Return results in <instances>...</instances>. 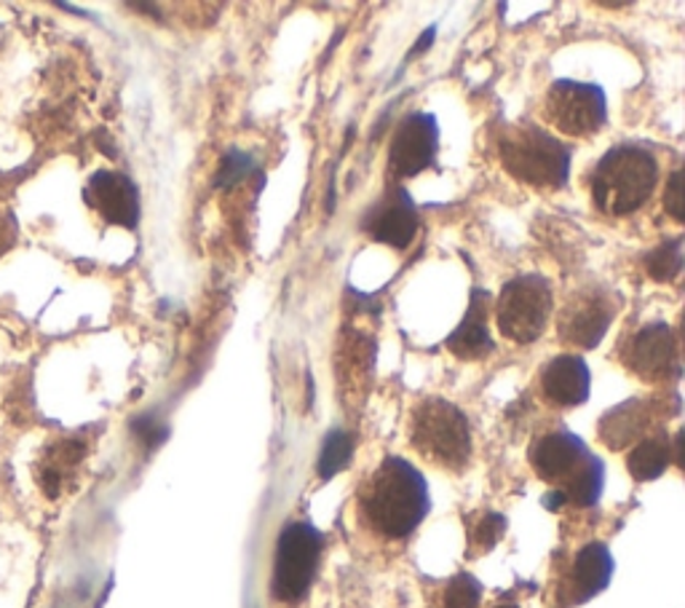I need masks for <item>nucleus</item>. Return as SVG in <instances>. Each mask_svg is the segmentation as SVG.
Instances as JSON below:
<instances>
[{
	"label": "nucleus",
	"mask_w": 685,
	"mask_h": 608,
	"mask_svg": "<svg viewBox=\"0 0 685 608\" xmlns=\"http://www.w3.org/2000/svg\"><path fill=\"white\" fill-rule=\"evenodd\" d=\"M361 521L383 539H408L429 515L426 478L408 459L389 455L361 488Z\"/></svg>",
	"instance_id": "nucleus-1"
},
{
	"label": "nucleus",
	"mask_w": 685,
	"mask_h": 608,
	"mask_svg": "<svg viewBox=\"0 0 685 608\" xmlns=\"http://www.w3.org/2000/svg\"><path fill=\"white\" fill-rule=\"evenodd\" d=\"M530 467L570 504L594 506L605 485V464L573 432H549L530 445Z\"/></svg>",
	"instance_id": "nucleus-2"
},
{
	"label": "nucleus",
	"mask_w": 685,
	"mask_h": 608,
	"mask_svg": "<svg viewBox=\"0 0 685 608\" xmlns=\"http://www.w3.org/2000/svg\"><path fill=\"white\" fill-rule=\"evenodd\" d=\"M598 209L613 218L637 212L658 186V161L645 145L621 143L600 158L589 177Z\"/></svg>",
	"instance_id": "nucleus-3"
},
{
	"label": "nucleus",
	"mask_w": 685,
	"mask_h": 608,
	"mask_svg": "<svg viewBox=\"0 0 685 608\" xmlns=\"http://www.w3.org/2000/svg\"><path fill=\"white\" fill-rule=\"evenodd\" d=\"M498 156L514 180L533 188H562L573 150L536 124L509 126L498 139Z\"/></svg>",
	"instance_id": "nucleus-4"
},
{
	"label": "nucleus",
	"mask_w": 685,
	"mask_h": 608,
	"mask_svg": "<svg viewBox=\"0 0 685 608\" xmlns=\"http://www.w3.org/2000/svg\"><path fill=\"white\" fill-rule=\"evenodd\" d=\"M410 442L423 459L450 472L466 470L472 459V427L459 405L426 397L410 418Z\"/></svg>",
	"instance_id": "nucleus-5"
},
{
	"label": "nucleus",
	"mask_w": 685,
	"mask_h": 608,
	"mask_svg": "<svg viewBox=\"0 0 685 608\" xmlns=\"http://www.w3.org/2000/svg\"><path fill=\"white\" fill-rule=\"evenodd\" d=\"M551 306L555 297L547 279L538 274L514 276L498 295L496 322L500 335L514 344H533L547 331Z\"/></svg>",
	"instance_id": "nucleus-6"
},
{
	"label": "nucleus",
	"mask_w": 685,
	"mask_h": 608,
	"mask_svg": "<svg viewBox=\"0 0 685 608\" xmlns=\"http://www.w3.org/2000/svg\"><path fill=\"white\" fill-rule=\"evenodd\" d=\"M325 536L310 523H289L276 542L271 593L282 604H297L308 593L322 560Z\"/></svg>",
	"instance_id": "nucleus-7"
},
{
	"label": "nucleus",
	"mask_w": 685,
	"mask_h": 608,
	"mask_svg": "<svg viewBox=\"0 0 685 608\" xmlns=\"http://www.w3.org/2000/svg\"><path fill=\"white\" fill-rule=\"evenodd\" d=\"M544 116L562 135L579 139L592 137L605 126V92L594 84H581V81H555L547 92Z\"/></svg>",
	"instance_id": "nucleus-8"
},
{
	"label": "nucleus",
	"mask_w": 685,
	"mask_h": 608,
	"mask_svg": "<svg viewBox=\"0 0 685 608\" xmlns=\"http://www.w3.org/2000/svg\"><path fill=\"white\" fill-rule=\"evenodd\" d=\"M440 150V126L431 113H410L397 126L389 150V172L397 180L421 175L434 164Z\"/></svg>",
	"instance_id": "nucleus-9"
},
{
	"label": "nucleus",
	"mask_w": 685,
	"mask_h": 608,
	"mask_svg": "<svg viewBox=\"0 0 685 608\" xmlns=\"http://www.w3.org/2000/svg\"><path fill=\"white\" fill-rule=\"evenodd\" d=\"M677 338L664 322H651L637 331L624 348V363L645 381H664L677 376Z\"/></svg>",
	"instance_id": "nucleus-10"
},
{
	"label": "nucleus",
	"mask_w": 685,
	"mask_h": 608,
	"mask_svg": "<svg viewBox=\"0 0 685 608\" xmlns=\"http://www.w3.org/2000/svg\"><path fill=\"white\" fill-rule=\"evenodd\" d=\"M613 322V303L600 290L576 293L560 312V335L579 348H594Z\"/></svg>",
	"instance_id": "nucleus-11"
},
{
	"label": "nucleus",
	"mask_w": 685,
	"mask_h": 608,
	"mask_svg": "<svg viewBox=\"0 0 685 608\" xmlns=\"http://www.w3.org/2000/svg\"><path fill=\"white\" fill-rule=\"evenodd\" d=\"M84 201L110 226L135 228L139 220V191L135 182L120 172H110V169L94 172L84 188Z\"/></svg>",
	"instance_id": "nucleus-12"
},
{
	"label": "nucleus",
	"mask_w": 685,
	"mask_h": 608,
	"mask_svg": "<svg viewBox=\"0 0 685 608\" xmlns=\"http://www.w3.org/2000/svg\"><path fill=\"white\" fill-rule=\"evenodd\" d=\"M361 228L380 244L397 247V250L410 247L418 233V209L410 193L404 188H391L378 205H372L367 218L361 220Z\"/></svg>",
	"instance_id": "nucleus-13"
},
{
	"label": "nucleus",
	"mask_w": 685,
	"mask_h": 608,
	"mask_svg": "<svg viewBox=\"0 0 685 608\" xmlns=\"http://www.w3.org/2000/svg\"><path fill=\"white\" fill-rule=\"evenodd\" d=\"M493 297L485 290H472L468 297V312L455 333L447 338V348L461 359H482L496 352L491 331H487V316H491Z\"/></svg>",
	"instance_id": "nucleus-14"
},
{
	"label": "nucleus",
	"mask_w": 685,
	"mask_h": 608,
	"mask_svg": "<svg viewBox=\"0 0 685 608\" xmlns=\"http://www.w3.org/2000/svg\"><path fill=\"white\" fill-rule=\"evenodd\" d=\"M589 367L579 354H560L544 367L541 373V389L551 402L562 405V408H573V405H583L589 400Z\"/></svg>",
	"instance_id": "nucleus-15"
},
{
	"label": "nucleus",
	"mask_w": 685,
	"mask_h": 608,
	"mask_svg": "<svg viewBox=\"0 0 685 608\" xmlns=\"http://www.w3.org/2000/svg\"><path fill=\"white\" fill-rule=\"evenodd\" d=\"M613 576V555L602 542H589L579 549L573 568H570V600L573 604H587L594 595H600L611 585Z\"/></svg>",
	"instance_id": "nucleus-16"
},
{
	"label": "nucleus",
	"mask_w": 685,
	"mask_h": 608,
	"mask_svg": "<svg viewBox=\"0 0 685 608\" xmlns=\"http://www.w3.org/2000/svg\"><path fill=\"white\" fill-rule=\"evenodd\" d=\"M649 423H651V402L634 397V400L619 405V408H613L611 413L602 416L598 432L602 440H605L608 448L621 451V448L630 445L632 440H637V437L649 429Z\"/></svg>",
	"instance_id": "nucleus-17"
},
{
	"label": "nucleus",
	"mask_w": 685,
	"mask_h": 608,
	"mask_svg": "<svg viewBox=\"0 0 685 608\" xmlns=\"http://www.w3.org/2000/svg\"><path fill=\"white\" fill-rule=\"evenodd\" d=\"M84 445L78 440H60L49 448L41 459V467H38V480H41V488L49 499L60 496L62 488L73 478L75 467L84 459Z\"/></svg>",
	"instance_id": "nucleus-18"
},
{
	"label": "nucleus",
	"mask_w": 685,
	"mask_h": 608,
	"mask_svg": "<svg viewBox=\"0 0 685 608\" xmlns=\"http://www.w3.org/2000/svg\"><path fill=\"white\" fill-rule=\"evenodd\" d=\"M672 442L667 440V434H656L649 437V440H640L637 445L632 448V453L626 455V470L634 480L640 483H649V480L662 478L667 472V467L672 464Z\"/></svg>",
	"instance_id": "nucleus-19"
},
{
	"label": "nucleus",
	"mask_w": 685,
	"mask_h": 608,
	"mask_svg": "<svg viewBox=\"0 0 685 608\" xmlns=\"http://www.w3.org/2000/svg\"><path fill=\"white\" fill-rule=\"evenodd\" d=\"M354 453V440L346 429H333L322 442L319 461H316V472H319L322 480L335 478L340 470H346L348 461H351Z\"/></svg>",
	"instance_id": "nucleus-20"
},
{
	"label": "nucleus",
	"mask_w": 685,
	"mask_h": 608,
	"mask_svg": "<svg viewBox=\"0 0 685 608\" xmlns=\"http://www.w3.org/2000/svg\"><path fill=\"white\" fill-rule=\"evenodd\" d=\"M645 269L656 282H675L683 271V242L672 239L645 255Z\"/></svg>",
	"instance_id": "nucleus-21"
},
{
	"label": "nucleus",
	"mask_w": 685,
	"mask_h": 608,
	"mask_svg": "<svg viewBox=\"0 0 685 608\" xmlns=\"http://www.w3.org/2000/svg\"><path fill=\"white\" fill-rule=\"evenodd\" d=\"M482 587L472 574H459L450 579L445 590V608H479Z\"/></svg>",
	"instance_id": "nucleus-22"
},
{
	"label": "nucleus",
	"mask_w": 685,
	"mask_h": 608,
	"mask_svg": "<svg viewBox=\"0 0 685 608\" xmlns=\"http://www.w3.org/2000/svg\"><path fill=\"white\" fill-rule=\"evenodd\" d=\"M504 531H506V517L498 515V512H491V515H485L477 525H474L472 534H468V544L477 547L479 553H485V549L496 547L500 536H504Z\"/></svg>",
	"instance_id": "nucleus-23"
},
{
	"label": "nucleus",
	"mask_w": 685,
	"mask_h": 608,
	"mask_svg": "<svg viewBox=\"0 0 685 608\" xmlns=\"http://www.w3.org/2000/svg\"><path fill=\"white\" fill-rule=\"evenodd\" d=\"M252 169H255V161H252L250 156L241 154V150H231V154L223 158V164H220L218 182L220 186H236Z\"/></svg>",
	"instance_id": "nucleus-24"
},
{
	"label": "nucleus",
	"mask_w": 685,
	"mask_h": 608,
	"mask_svg": "<svg viewBox=\"0 0 685 608\" xmlns=\"http://www.w3.org/2000/svg\"><path fill=\"white\" fill-rule=\"evenodd\" d=\"M683 186H681V169H675L667 182V193H664V207L675 220H683Z\"/></svg>",
	"instance_id": "nucleus-25"
},
{
	"label": "nucleus",
	"mask_w": 685,
	"mask_h": 608,
	"mask_svg": "<svg viewBox=\"0 0 685 608\" xmlns=\"http://www.w3.org/2000/svg\"><path fill=\"white\" fill-rule=\"evenodd\" d=\"M17 242V223L9 212H0V255L11 250Z\"/></svg>",
	"instance_id": "nucleus-26"
},
{
	"label": "nucleus",
	"mask_w": 685,
	"mask_h": 608,
	"mask_svg": "<svg viewBox=\"0 0 685 608\" xmlns=\"http://www.w3.org/2000/svg\"><path fill=\"white\" fill-rule=\"evenodd\" d=\"M544 504H547L549 510H560L562 504H568V499L562 496L560 491H551V493H547V496H544Z\"/></svg>",
	"instance_id": "nucleus-27"
},
{
	"label": "nucleus",
	"mask_w": 685,
	"mask_h": 608,
	"mask_svg": "<svg viewBox=\"0 0 685 608\" xmlns=\"http://www.w3.org/2000/svg\"><path fill=\"white\" fill-rule=\"evenodd\" d=\"M496 608H519V606H514V604H500V606H496Z\"/></svg>",
	"instance_id": "nucleus-28"
}]
</instances>
